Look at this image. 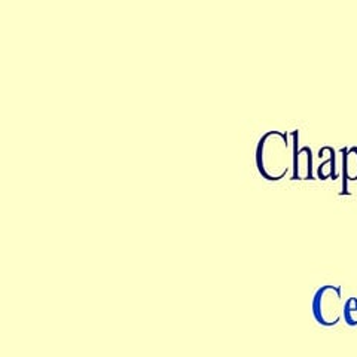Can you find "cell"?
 Wrapping results in <instances>:
<instances>
[{"label":"cell","mask_w":357,"mask_h":357,"mask_svg":"<svg viewBox=\"0 0 357 357\" xmlns=\"http://www.w3.org/2000/svg\"><path fill=\"white\" fill-rule=\"evenodd\" d=\"M256 167L266 181L277 182L292 169V142L289 132L266 131L256 146Z\"/></svg>","instance_id":"6da1fadb"},{"label":"cell","mask_w":357,"mask_h":357,"mask_svg":"<svg viewBox=\"0 0 357 357\" xmlns=\"http://www.w3.org/2000/svg\"><path fill=\"white\" fill-rule=\"evenodd\" d=\"M292 142V181H312V151L308 146L298 148L299 131L289 132Z\"/></svg>","instance_id":"7a4b0ae2"},{"label":"cell","mask_w":357,"mask_h":357,"mask_svg":"<svg viewBox=\"0 0 357 357\" xmlns=\"http://www.w3.org/2000/svg\"><path fill=\"white\" fill-rule=\"evenodd\" d=\"M342 153V181H344V191L347 192V182L357 181V146H351L350 149L341 148Z\"/></svg>","instance_id":"3957f363"},{"label":"cell","mask_w":357,"mask_h":357,"mask_svg":"<svg viewBox=\"0 0 357 357\" xmlns=\"http://www.w3.org/2000/svg\"><path fill=\"white\" fill-rule=\"evenodd\" d=\"M320 156V165L317 169V176L321 181H326L328 177L337 178V172H335V167H337V160H335V149L331 146H325L319 151Z\"/></svg>","instance_id":"277c9868"}]
</instances>
